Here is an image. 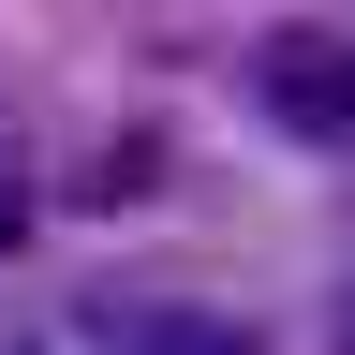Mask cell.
I'll return each mask as SVG.
<instances>
[{
	"instance_id": "cell-1",
	"label": "cell",
	"mask_w": 355,
	"mask_h": 355,
	"mask_svg": "<svg viewBox=\"0 0 355 355\" xmlns=\"http://www.w3.org/2000/svg\"><path fill=\"white\" fill-rule=\"evenodd\" d=\"M266 104H282L296 133H355V44L340 30H282L266 44Z\"/></svg>"
},
{
	"instance_id": "cell-3",
	"label": "cell",
	"mask_w": 355,
	"mask_h": 355,
	"mask_svg": "<svg viewBox=\"0 0 355 355\" xmlns=\"http://www.w3.org/2000/svg\"><path fill=\"white\" fill-rule=\"evenodd\" d=\"M340 355H355V296H340Z\"/></svg>"
},
{
	"instance_id": "cell-2",
	"label": "cell",
	"mask_w": 355,
	"mask_h": 355,
	"mask_svg": "<svg viewBox=\"0 0 355 355\" xmlns=\"http://www.w3.org/2000/svg\"><path fill=\"white\" fill-rule=\"evenodd\" d=\"M15 222H30V178H15V148H0V237H15Z\"/></svg>"
}]
</instances>
